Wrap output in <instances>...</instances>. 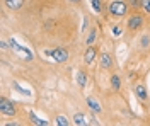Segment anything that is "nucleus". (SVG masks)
<instances>
[{
	"mask_svg": "<svg viewBox=\"0 0 150 126\" xmlns=\"http://www.w3.org/2000/svg\"><path fill=\"white\" fill-rule=\"evenodd\" d=\"M9 44H10V48L14 49V51H17L19 55H22L26 60H33V53H31V49H29V48H24V46H21L16 39L10 38V39H9Z\"/></svg>",
	"mask_w": 150,
	"mask_h": 126,
	"instance_id": "f257e3e1",
	"label": "nucleus"
},
{
	"mask_svg": "<svg viewBox=\"0 0 150 126\" xmlns=\"http://www.w3.org/2000/svg\"><path fill=\"white\" fill-rule=\"evenodd\" d=\"M126 10H128L126 9V4L121 2V0H114V2H111V5H109V12H111L112 15H118V17L125 15Z\"/></svg>",
	"mask_w": 150,
	"mask_h": 126,
	"instance_id": "f03ea898",
	"label": "nucleus"
},
{
	"mask_svg": "<svg viewBox=\"0 0 150 126\" xmlns=\"http://www.w3.org/2000/svg\"><path fill=\"white\" fill-rule=\"evenodd\" d=\"M0 113L7 114V116H14L16 114V107H14V104L10 101H7L5 97H2L0 99Z\"/></svg>",
	"mask_w": 150,
	"mask_h": 126,
	"instance_id": "7ed1b4c3",
	"label": "nucleus"
},
{
	"mask_svg": "<svg viewBox=\"0 0 150 126\" xmlns=\"http://www.w3.org/2000/svg\"><path fill=\"white\" fill-rule=\"evenodd\" d=\"M48 55H51V58L55 60V61H58V63H63V61H67V58H68V53H67V49H63V48L50 49Z\"/></svg>",
	"mask_w": 150,
	"mask_h": 126,
	"instance_id": "20e7f679",
	"label": "nucleus"
},
{
	"mask_svg": "<svg viewBox=\"0 0 150 126\" xmlns=\"http://www.w3.org/2000/svg\"><path fill=\"white\" fill-rule=\"evenodd\" d=\"M142 24H143V17L138 15V14L131 15L130 19H128V27L130 29H138V27H142Z\"/></svg>",
	"mask_w": 150,
	"mask_h": 126,
	"instance_id": "39448f33",
	"label": "nucleus"
},
{
	"mask_svg": "<svg viewBox=\"0 0 150 126\" xmlns=\"http://www.w3.org/2000/svg\"><path fill=\"white\" fill-rule=\"evenodd\" d=\"M5 4H7V7L12 10H17L22 7V4H24V0H5Z\"/></svg>",
	"mask_w": 150,
	"mask_h": 126,
	"instance_id": "423d86ee",
	"label": "nucleus"
},
{
	"mask_svg": "<svg viewBox=\"0 0 150 126\" xmlns=\"http://www.w3.org/2000/svg\"><path fill=\"white\" fill-rule=\"evenodd\" d=\"M87 104H89V107L92 109L94 113H101V109H103V107L99 106V102H97L96 99H92V97H89V99H87Z\"/></svg>",
	"mask_w": 150,
	"mask_h": 126,
	"instance_id": "0eeeda50",
	"label": "nucleus"
},
{
	"mask_svg": "<svg viewBox=\"0 0 150 126\" xmlns=\"http://www.w3.org/2000/svg\"><path fill=\"white\" fill-rule=\"evenodd\" d=\"M112 65V60L111 56L108 55V53H104V55H101V67L103 68H109Z\"/></svg>",
	"mask_w": 150,
	"mask_h": 126,
	"instance_id": "6e6552de",
	"label": "nucleus"
},
{
	"mask_svg": "<svg viewBox=\"0 0 150 126\" xmlns=\"http://www.w3.org/2000/svg\"><path fill=\"white\" fill-rule=\"evenodd\" d=\"M94 58H96V49L94 48H89L87 51H85V56H84V60H85V63H92L94 61Z\"/></svg>",
	"mask_w": 150,
	"mask_h": 126,
	"instance_id": "1a4fd4ad",
	"label": "nucleus"
},
{
	"mask_svg": "<svg viewBox=\"0 0 150 126\" xmlns=\"http://www.w3.org/2000/svg\"><path fill=\"white\" fill-rule=\"evenodd\" d=\"M135 94H137V97L142 99V101H145V99H147V90H145L143 85H137V87H135Z\"/></svg>",
	"mask_w": 150,
	"mask_h": 126,
	"instance_id": "9d476101",
	"label": "nucleus"
},
{
	"mask_svg": "<svg viewBox=\"0 0 150 126\" xmlns=\"http://www.w3.org/2000/svg\"><path fill=\"white\" fill-rule=\"evenodd\" d=\"M29 116H31V121H33V125H41V126H46V125H48V121H45V119H39V118H38L34 113H31Z\"/></svg>",
	"mask_w": 150,
	"mask_h": 126,
	"instance_id": "9b49d317",
	"label": "nucleus"
},
{
	"mask_svg": "<svg viewBox=\"0 0 150 126\" xmlns=\"http://www.w3.org/2000/svg\"><path fill=\"white\" fill-rule=\"evenodd\" d=\"M85 82H87V77H85V73H84V72H79V73H77V84H79L80 87H84Z\"/></svg>",
	"mask_w": 150,
	"mask_h": 126,
	"instance_id": "f8f14e48",
	"label": "nucleus"
},
{
	"mask_svg": "<svg viewBox=\"0 0 150 126\" xmlns=\"http://www.w3.org/2000/svg\"><path fill=\"white\" fill-rule=\"evenodd\" d=\"M111 85H112L114 90H120L121 84H120V77H118V75H112V77H111Z\"/></svg>",
	"mask_w": 150,
	"mask_h": 126,
	"instance_id": "ddd939ff",
	"label": "nucleus"
},
{
	"mask_svg": "<svg viewBox=\"0 0 150 126\" xmlns=\"http://www.w3.org/2000/svg\"><path fill=\"white\" fill-rule=\"evenodd\" d=\"M74 125L84 126V125H85V118H84V114H75V116H74Z\"/></svg>",
	"mask_w": 150,
	"mask_h": 126,
	"instance_id": "4468645a",
	"label": "nucleus"
},
{
	"mask_svg": "<svg viewBox=\"0 0 150 126\" xmlns=\"http://www.w3.org/2000/svg\"><path fill=\"white\" fill-rule=\"evenodd\" d=\"M56 125H60V126H68V119H67L65 116H58V118H56Z\"/></svg>",
	"mask_w": 150,
	"mask_h": 126,
	"instance_id": "2eb2a0df",
	"label": "nucleus"
},
{
	"mask_svg": "<svg viewBox=\"0 0 150 126\" xmlns=\"http://www.w3.org/2000/svg\"><path fill=\"white\" fill-rule=\"evenodd\" d=\"M94 39H96V31L91 29L89 36H87V39H85V43H87V44H92V43H94Z\"/></svg>",
	"mask_w": 150,
	"mask_h": 126,
	"instance_id": "dca6fc26",
	"label": "nucleus"
},
{
	"mask_svg": "<svg viewBox=\"0 0 150 126\" xmlns=\"http://www.w3.org/2000/svg\"><path fill=\"white\" fill-rule=\"evenodd\" d=\"M91 4H92L96 12H101V0H91Z\"/></svg>",
	"mask_w": 150,
	"mask_h": 126,
	"instance_id": "f3484780",
	"label": "nucleus"
},
{
	"mask_svg": "<svg viewBox=\"0 0 150 126\" xmlns=\"http://www.w3.org/2000/svg\"><path fill=\"white\" fill-rule=\"evenodd\" d=\"M142 7L147 14H150V0H142Z\"/></svg>",
	"mask_w": 150,
	"mask_h": 126,
	"instance_id": "a211bd4d",
	"label": "nucleus"
},
{
	"mask_svg": "<svg viewBox=\"0 0 150 126\" xmlns=\"http://www.w3.org/2000/svg\"><path fill=\"white\" fill-rule=\"evenodd\" d=\"M150 43V39H149V36H143V39H142V46H147Z\"/></svg>",
	"mask_w": 150,
	"mask_h": 126,
	"instance_id": "6ab92c4d",
	"label": "nucleus"
},
{
	"mask_svg": "<svg viewBox=\"0 0 150 126\" xmlns=\"http://www.w3.org/2000/svg\"><path fill=\"white\" fill-rule=\"evenodd\" d=\"M130 4L133 7H138V5H142V0H130Z\"/></svg>",
	"mask_w": 150,
	"mask_h": 126,
	"instance_id": "aec40b11",
	"label": "nucleus"
},
{
	"mask_svg": "<svg viewBox=\"0 0 150 126\" xmlns=\"http://www.w3.org/2000/svg\"><path fill=\"white\" fill-rule=\"evenodd\" d=\"M112 34H114V36H120V34H121V29H120V27H112Z\"/></svg>",
	"mask_w": 150,
	"mask_h": 126,
	"instance_id": "412c9836",
	"label": "nucleus"
},
{
	"mask_svg": "<svg viewBox=\"0 0 150 126\" xmlns=\"http://www.w3.org/2000/svg\"><path fill=\"white\" fill-rule=\"evenodd\" d=\"M68 2H74V4H77V2H80V0H68Z\"/></svg>",
	"mask_w": 150,
	"mask_h": 126,
	"instance_id": "4be33fe9",
	"label": "nucleus"
}]
</instances>
